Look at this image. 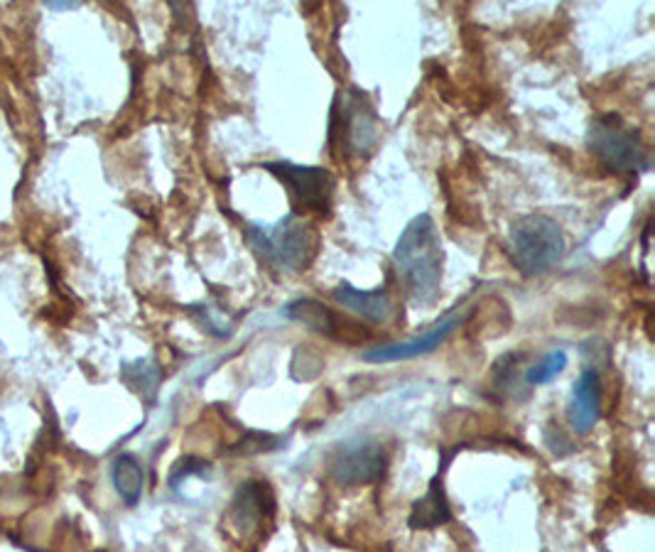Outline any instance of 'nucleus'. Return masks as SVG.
<instances>
[{
    "mask_svg": "<svg viewBox=\"0 0 655 552\" xmlns=\"http://www.w3.org/2000/svg\"><path fill=\"white\" fill-rule=\"evenodd\" d=\"M393 259L416 302H435L442 283V243L435 218L430 214L412 218L403 228Z\"/></svg>",
    "mask_w": 655,
    "mask_h": 552,
    "instance_id": "1",
    "label": "nucleus"
},
{
    "mask_svg": "<svg viewBox=\"0 0 655 552\" xmlns=\"http://www.w3.org/2000/svg\"><path fill=\"white\" fill-rule=\"evenodd\" d=\"M567 239L560 224L545 214H528L514 222L508 231V255L526 278L543 275L563 261Z\"/></svg>",
    "mask_w": 655,
    "mask_h": 552,
    "instance_id": "2",
    "label": "nucleus"
},
{
    "mask_svg": "<svg viewBox=\"0 0 655 552\" xmlns=\"http://www.w3.org/2000/svg\"><path fill=\"white\" fill-rule=\"evenodd\" d=\"M246 239L260 261L273 263L281 271H305L320 249L314 226L302 216H285L275 226H246Z\"/></svg>",
    "mask_w": 655,
    "mask_h": 552,
    "instance_id": "3",
    "label": "nucleus"
},
{
    "mask_svg": "<svg viewBox=\"0 0 655 552\" xmlns=\"http://www.w3.org/2000/svg\"><path fill=\"white\" fill-rule=\"evenodd\" d=\"M586 146L611 173L641 175L651 167V152L643 136L616 113H606L592 123Z\"/></svg>",
    "mask_w": 655,
    "mask_h": 552,
    "instance_id": "4",
    "label": "nucleus"
},
{
    "mask_svg": "<svg viewBox=\"0 0 655 552\" xmlns=\"http://www.w3.org/2000/svg\"><path fill=\"white\" fill-rule=\"evenodd\" d=\"M263 167L287 187L300 214H326L332 209L336 179L330 170L295 165L287 160H275V163H265Z\"/></svg>",
    "mask_w": 655,
    "mask_h": 552,
    "instance_id": "5",
    "label": "nucleus"
},
{
    "mask_svg": "<svg viewBox=\"0 0 655 552\" xmlns=\"http://www.w3.org/2000/svg\"><path fill=\"white\" fill-rule=\"evenodd\" d=\"M388 466V454L373 440H356L344 444L332 456L330 474L342 487H369L379 481Z\"/></svg>",
    "mask_w": 655,
    "mask_h": 552,
    "instance_id": "6",
    "label": "nucleus"
},
{
    "mask_svg": "<svg viewBox=\"0 0 655 552\" xmlns=\"http://www.w3.org/2000/svg\"><path fill=\"white\" fill-rule=\"evenodd\" d=\"M354 101H336L332 111V130L339 128V136L332 142H342L344 150L366 152L375 142V113L359 93Z\"/></svg>",
    "mask_w": 655,
    "mask_h": 552,
    "instance_id": "7",
    "label": "nucleus"
},
{
    "mask_svg": "<svg viewBox=\"0 0 655 552\" xmlns=\"http://www.w3.org/2000/svg\"><path fill=\"white\" fill-rule=\"evenodd\" d=\"M455 452H442L440 469L435 477H432L428 493L412 503L410 518H408V526L412 530H432V528H440L452 520V506H449L447 493H445V472H447L449 462L455 460Z\"/></svg>",
    "mask_w": 655,
    "mask_h": 552,
    "instance_id": "8",
    "label": "nucleus"
},
{
    "mask_svg": "<svg viewBox=\"0 0 655 552\" xmlns=\"http://www.w3.org/2000/svg\"><path fill=\"white\" fill-rule=\"evenodd\" d=\"M457 325H459V317L457 314H452V317L442 319L437 327H432L430 331H425V335H420L416 339L396 341V344H383L366 351L363 361H369V364H391V361H408V359L432 354V351L440 349L442 341L455 331Z\"/></svg>",
    "mask_w": 655,
    "mask_h": 552,
    "instance_id": "9",
    "label": "nucleus"
},
{
    "mask_svg": "<svg viewBox=\"0 0 655 552\" xmlns=\"http://www.w3.org/2000/svg\"><path fill=\"white\" fill-rule=\"evenodd\" d=\"M273 511H275V499L271 487H268L265 481L250 479L238 487L228 513H231V520L236 523V528L240 532H248L256 526H260V520L271 516Z\"/></svg>",
    "mask_w": 655,
    "mask_h": 552,
    "instance_id": "10",
    "label": "nucleus"
},
{
    "mask_svg": "<svg viewBox=\"0 0 655 552\" xmlns=\"http://www.w3.org/2000/svg\"><path fill=\"white\" fill-rule=\"evenodd\" d=\"M334 298L342 308L359 314V317L369 322H379V325H385V322L396 317V300L391 298V292L385 288L356 290L354 285L344 283L334 290Z\"/></svg>",
    "mask_w": 655,
    "mask_h": 552,
    "instance_id": "11",
    "label": "nucleus"
},
{
    "mask_svg": "<svg viewBox=\"0 0 655 552\" xmlns=\"http://www.w3.org/2000/svg\"><path fill=\"white\" fill-rule=\"evenodd\" d=\"M570 423L577 435H586L596 425L602 415V380L596 371H584L577 378L572 388V401H570Z\"/></svg>",
    "mask_w": 655,
    "mask_h": 552,
    "instance_id": "12",
    "label": "nucleus"
},
{
    "mask_svg": "<svg viewBox=\"0 0 655 552\" xmlns=\"http://www.w3.org/2000/svg\"><path fill=\"white\" fill-rule=\"evenodd\" d=\"M111 479H113L115 493H119V499L125 503V506H138V501L143 497V487H146V472H143V464L136 460V456L128 452L115 456Z\"/></svg>",
    "mask_w": 655,
    "mask_h": 552,
    "instance_id": "13",
    "label": "nucleus"
},
{
    "mask_svg": "<svg viewBox=\"0 0 655 552\" xmlns=\"http://www.w3.org/2000/svg\"><path fill=\"white\" fill-rule=\"evenodd\" d=\"M285 312L287 317L300 322V325L317 331V335L336 337V331H339V327H336V314L320 300L300 298L287 304Z\"/></svg>",
    "mask_w": 655,
    "mask_h": 552,
    "instance_id": "14",
    "label": "nucleus"
},
{
    "mask_svg": "<svg viewBox=\"0 0 655 552\" xmlns=\"http://www.w3.org/2000/svg\"><path fill=\"white\" fill-rule=\"evenodd\" d=\"M123 378L128 380V386L138 390L140 396L152 398L160 384V371L156 364H150V361H133V364L123 366Z\"/></svg>",
    "mask_w": 655,
    "mask_h": 552,
    "instance_id": "15",
    "label": "nucleus"
},
{
    "mask_svg": "<svg viewBox=\"0 0 655 552\" xmlns=\"http://www.w3.org/2000/svg\"><path fill=\"white\" fill-rule=\"evenodd\" d=\"M565 368H567V354H565V351L563 349L560 351H551V354L543 356L531 371H528L526 380L531 386H545V384H551V380H555L557 376H560Z\"/></svg>",
    "mask_w": 655,
    "mask_h": 552,
    "instance_id": "16",
    "label": "nucleus"
},
{
    "mask_svg": "<svg viewBox=\"0 0 655 552\" xmlns=\"http://www.w3.org/2000/svg\"><path fill=\"white\" fill-rule=\"evenodd\" d=\"M211 466L207 460H199V456H185V460H180L175 466H172L170 474V487L177 489L182 481L189 477H209Z\"/></svg>",
    "mask_w": 655,
    "mask_h": 552,
    "instance_id": "17",
    "label": "nucleus"
},
{
    "mask_svg": "<svg viewBox=\"0 0 655 552\" xmlns=\"http://www.w3.org/2000/svg\"><path fill=\"white\" fill-rule=\"evenodd\" d=\"M283 444V440H277V437L268 435V432H250L244 435V440L238 442L236 452L238 454H260V452H273L277 447Z\"/></svg>",
    "mask_w": 655,
    "mask_h": 552,
    "instance_id": "18",
    "label": "nucleus"
},
{
    "mask_svg": "<svg viewBox=\"0 0 655 552\" xmlns=\"http://www.w3.org/2000/svg\"><path fill=\"white\" fill-rule=\"evenodd\" d=\"M96 552H109V550H96Z\"/></svg>",
    "mask_w": 655,
    "mask_h": 552,
    "instance_id": "19",
    "label": "nucleus"
}]
</instances>
